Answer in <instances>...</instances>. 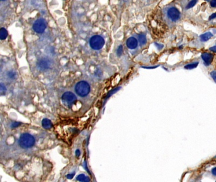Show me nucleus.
Wrapping results in <instances>:
<instances>
[{
  "instance_id": "nucleus-7",
  "label": "nucleus",
  "mask_w": 216,
  "mask_h": 182,
  "mask_svg": "<svg viewBox=\"0 0 216 182\" xmlns=\"http://www.w3.org/2000/svg\"><path fill=\"white\" fill-rule=\"evenodd\" d=\"M167 15L173 21H176L179 18L180 12L176 8L172 7L168 10Z\"/></svg>"
},
{
  "instance_id": "nucleus-16",
  "label": "nucleus",
  "mask_w": 216,
  "mask_h": 182,
  "mask_svg": "<svg viewBox=\"0 0 216 182\" xmlns=\"http://www.w3.org/2000/svg\"><path fill=\"white\" fill-rule=\"evenodd\" d=\"M139 41H140V42L141 43V44H142V45L145 44L147 42V38H146L145 35L140 34L139 35Z\"/></svg>"
},
{
  "instance_id": "nucleus-11",
  "label": "nucleus",
  "mask_w": 216,
  "mask_h": 182,
  "mask_svg": "<svg viewBox=\"0 0 216 182\" xmlns=\"http://www.w3.org/2000/svg\"><path fill=\"white\" fill-rule=\"evenodd\" d=\"M212 34L211 32H206L200 35V39L202 41H207L212 37Z\"/></svg>"
},
{
  "instance_id": "nucleus-28",
  "label": "nucleus",
  "mask_w": 216,
  "mask_h": 182,
  "mask_svg": "<svg viewBox=\"0 0 216 182\" xmlns=\"http://www.w3.org/2000/svg\"><path fill=\"white\" fill-rule=\"evenodd\" d=\"M210 50H211V51H214V52H215V51H216V49H215V46H214V47H212V48H210Z\"/></svg>"
},
{
  "instance_id": "nucleus-4",
  "label": "nucleus",
  "mask_w": 216,
  "mask_h": 182,
  "mask_svg": "<svg viewBox=\"0 0 216 182\" xmlns=\"http://www.w3.org/2000/svg\"><path fill=\"white\" fill-rule=\"evenodd\" d=\"M47 23L44 19H39L33 24L34 31L38 34H42L47 29Z\"/></svg>"
},
{
  "instance_id": "nucleus-6",
  "label": "nucleus",
  "mask_w": 216,
  "mask_h": 182,
  "mask_svg": "<svg viewBox=\"0 0 216 182\" xmlns=\"http://www.w3.org/2000/svg\"><path fill=\"white\" fill-rule=\"evenodd\" d=\"M38 67L41 71H46L48 70L51 67V61L48 58H41L37 63Z\"/></svg>"
},
{
  "instance_id": "nucleus-27",
  "label": "nucleus",
  "mask_w": 216,
  "mask_h": 182,
  "mask_svg": "<svg viewBox=\"0 0 216 182\" xmlns=\"http://www.w3.org/2000/svg\"><path fill=\"white\" fill-rule=\"evenodd\" d=\"M212 174L214 175V176H215V168H213V169H212Z\"/></svg>"
},
{
  "instance_id": "nucleus-17",
  "label": "nucleus",
  "mask_w": 216,
  "mask_h": 182,
  "mask_svg": "<svg viewBox=\"0 0 216 182\" xmlns=\"http://www.w3.org/2000/svg\"><path fill=\"white\" fill-rule=\"evenodd\" d=\"M199 65V63L196 62V63H192V64H189V65H187L184 67V68L186 69H188V70H191V69H193V68H195L197 67V65Z\"/></svg>"
},
{
  "instance_id": "nucleus-29",
  "label": "nucleus",
  "mask_w": 216,
  "mask_h": 182,
  "mask_svg": "<svg viewBox=\"0 0 216 182\" xmlns=\"http://www.w3.org/2000/svg\"><path fill=\"white\" fill-rule=\"evenodd\" d=\"M205 1H206V0H205ZM207 2H209V1H210V0H207Z\"/></svg>"
},
{
  "instance_id": "nucleus-25",
  "label": "nucleus",
  "mask_w": 216,
  "mask_h": 182,
  "mask_svg": "<svg viewBox=\"0 0 216 182\" xmlns=\"http://www.w3.org/2000/svg\"><path fill=\"white\" fill-rule=\"evenodd\" d=\"M215 17H216V13H213V14L209 17V20L214 19H215Z\"/></svg>"
},
{
  "instance_id": "nucleus-20",
  "label": "nucleus",
  "mask_w": 216,
  "mask_h": 182,
  "mask_svg": "<svg viewBox=\"0 0 216 182\" xmlns=\"http://www.w3.org/2000/svg\"><path fill=\"white\" fill-rule=\"evenodd\" d=\"M122 52H123V48H122V46H121H121H120L119 47L118 49H117V55H118L119 56H121V54H122Z\"/></svg>"
},
{
  "instance_id": "nucleus-18",
  "label": "nucleus",
  "mask_w": 216,
  "mask_h": 182,
  "mask_svg": "<svg viewBox=\"0 0 216 182\" xmlns=\"http://www.w3.org/2000/svg\"><path fill=\"white\" fill-rule=\"evenodd\" d=\"M198 0H192V1L188 3V5L186 6V9H190L192 7H193L195 4L197 3Z\"/></svg>"
},
{
  "instance_id": "nucleus-23",
  "label": "nucleus",
  "mask_w": 216,
  "mask_h": 182,
  "mask_svg": "<svg viewBox=\"0 0 216 182\" xmlns=\"http://www.w3.org/2000/svg\"><path fill=\"white\" fill-rule=\"evenodd\" d=\"M75 175V173H73V174H69L66 176V177L68 178V179H72V178H73V177H74Z\"/></svg>"
},
{
  "instance_id": "nucleus-13",
  "label": "nucleus",
  "mask_w": 216,
  "mask_h": 182,
  "mask_svg": "<svg viewBox=\"0 0 216 182\" xmlns=\"http://www.w3.org/2000/svg\"><path fill=\"white\" fill-rule=\"evenodd\" d=\"M76 180L79 181H90L89 178L83 174H80V175H78L76 178Z\"/></svg>"
},
{
  "instance_id": "nucleus-26",
  "label": "nucleus",
  "mask_w": 216,
  "mask_h": 182,
  "mask_svg": "<svg viewBox=\"0 0 216 182\" xmlns=\"http://www.w3.org/2000/svg\"><path fill=\"white\" fill-rule=\"evenodd\" d=\"M80 151H79V149H77V150L76 151V156L77 157H79V156H80Z\"/></svg>"
},
{
  "instance_id": "nucleus-21",
  "label": "nucleus",
  "mask_w": 216,
  "mask_h": 182,
  "mask_svg": "<svg viewBox=\"0 0 216 182\" xmlns=\"http://www.w3.org/2000/svg\"><path fill=\"white\" fill-rule=\"evenodd\" d=\"M20 125H21V123H20V122H13V123L12 124L11 127H12V128H17V127L19 126Z\"/></svg>"
},
{
  "instance_id": "nucleus-12",
  "label": "nucleus",
  "mask_w": 216,
  "mask_h": 182,
  "mask_svg": "<svg viewBox=\"0 0 216 182\" xmlns=\"http://www.w3.org/2000/svg\"><path fill=\"white\" fill-rule=\"evenodd\" d=\"M8 31L5 28L0 29V40H5L8 37Z\"/></svg>"
},
{
  "instance_id": "nucleus-14",
  "label": "nucleus",
  "mask_w": 216,
  "mask_h": 182,
  "mask_svg": "<svg viewBox=\"0 0 216 182\" xmlns=\"http://www.w3.org/2000/svg\"><path fill=\"white\" fill-rule=\"evenodd\" d=\"M8 76L10 78H11L12 80H15L17 78V74L16 71H15L13 70H11L10 71H8Z\"/></svg>"
},
{
  "instance_id": "nucleus-15",
  "label": "nucleus",
  "mask_w": 216,
  "mask_h": 182,
  "mask_svg": "<svg viewBox=\"0 0 216 182\" xmlns=\"http://www.w3.org/2000/svg\"><path fill=\"white\" fill-rule=\"evenodd\" d=\"M6 93V88L5 86L2 84L0 83V96H5Z\"/></svg>"
},
{
  "instance_id": "nucleus-22",
  "label": "nucleus",
  "mask_w": 216,
  "mask_h": 182,
  "mask_svg": "<svg viewBox=\"0 0 216 182\" xmlns=\"http://www.w3.org/2000/svg\"><path fill=\"white\" fill-rule=\"evenodd\" d=\"M210 5L212 7H215L216 6V0H212L210 2Z\"/></svg>"
},
{
  "instance_id": "nucleus-5",
  "label": "nucleus",
  "mask_w": 216,
  "mask_h": 182,
  "mask_svg": "<svg viewBox=\"0 0 216 182\" xmlns=\"http://www.w3.org/2000/svg\"><path fill=\"white\" fill-rule=\"evenodd\" d=\"M77 100L76 95L71 92H66L61 96V101L67 106L73 105Z\"/></svg>"
},
{
  "instance_id": "nucleus-9",
  "label": "nucleus",
  "mask_w": 216,
  "mask_h": 182,
  "mask_svg": "<svg viewBox=\"0 0 216 182\" xmlns=\"http://www.w3.org/2000/svg\"><path fill=\"white\" fill-rule=\"evenodd\" d=\"M202 58L203 60L204 61L205 65H209L210 64L211 62L212 61L214 56H213L212 54H210V53H203L202 54Z\"/></svg>"
},
{
  "instance_id": "nucleus-19",
  "label": "nucleus",
  "mask_w": 216,
  "mask_h": 182,
  "mask_svg": "<svg viewBox=\"0 0 216 182\" xmlns=\"http://www.w3.org/2000/svg\"><path fill=\"white\" fill-rule=\"evenodd\" d=\"M120 89V87H118V88H116L115 89H114L113 90H112V91H110V93H109V94H108L107 95V97H106V99H108V98H109V97H110L113 94H114L115 93H116L117 92V91L119 89Z\"/></svg>"
},
{
  "instance_id": "nucleus-1",
  "label": "nucleus",
  "mask_w": 216,
  "mask_h": 182,
  "mask_svg": "<svg viewBox=\"0 0 216 182\" xmlns=\"http://www.w3.org/2000/svg\"><path fill=\"white\" fill-rule=\"evenodd\" d=\"M19 144L23 149H29L32 147L35 144V139L29 133H23L20 135Z\"/></svg>"
},
{
  "instance_id": "nucleus-3",
  "label": "nucleus",
  "mask_w": 216,
  "mask_h": 182,
  "mask_svg": "<svg viewBox=\"0 0 216 182\" xmlns=\"http://www.w3.org/2000/svg\"><path fill=\"white\" fill-rule=\"evenodd\" d=\"M90 46L92 49L99 50L102 49L105 44V40L100 35H96L93 36L89 41Z\"/></svg>"
},
{
  "instance_id": "nucleus-2",
  "label": "nucleus",
  "mask_w": 216,
  "mask_h": 182,
  "mask_svg": "<svg viewBox=\"0 0 216 182\" xmlns=\"http://www.w3.org/2000/svg\"><path fill=\"white\" fill-rule=\"evenodd\" d=\"M89 84L86 81H80L75 86V91L76 94L80 97H86L90 92Z\"/></svg>"
},
{
  "instance_id": "nucleus-24",
  "label": "nucleus",
  "mask_w": 216,
  "mask_h": 182,
  "mask_svg": "<svg viewBox=\"0 0 216 182\" xmlns=\"http://www.w3.org/2000/svg\"><path fill=\"white\" fill-rule=\"evenodd\" d=\"M211 77L213 78L215 82V71H213L211 73Z\"/></svg>"
},
{
  "instance_id": "nucleus-8",
  "label": "nucleus",
  "mask_w": 216,
  "mask_h": 182,
  "mask_svg": "<svg viewBox=\"0 0 216 182\" xmlns=\"http://www.w3.org/2000/svg\"><path fill=\"white\" fill-rule=\"evenodd\" d=\"M126 44H127V46L129 49H136L137 48L138 42V41H137V39L136 38L131 37V38H129L127 40Z\"/></svg>"
},
{
  "instance_id": "nucleus-10",
  "label": "nucleus",
  "mask_w": 216,
  "mask_h": 182,
  "mask_svg": "<svg viewBox=\"0 0 216 182\" xmlns=\"http://www.w3.org/2000/svg\"><path fill=\"white\" fill-rule=\"evenodd\" d=\"M42 126L44 129H50L51 128L52 126V123L50 120L48 119V118H44L42 120Z\"/></svg>"
}]
</instances>
